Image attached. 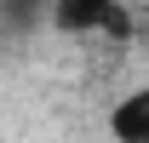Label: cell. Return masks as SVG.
Wrapping results in <instances>:
<instances>
[{"label":"cell","instance_id":"obj_1","mask_svg":"<svg viewBox=\"0 0 149 143\" xmlns=\"http://www.w3.org/2000/svg\"><path fill=\"white\" fill-rule=\"evenodd\" d=\"M46 23L69 40L126 35V6H115V0H46Z\"/></svg>","mask_w":149,"mask_h":143},{"label":"cell","instance_id":"obj_2","mask_svg":"<svg viewBox=\"0 0 149 143\" xmlns=\"http://www.w3.org/2000/svg\"><path fill=\"white\" fill-rule=\"evenodd\" d=\"M109 137L115 143H149V80L126 86L109 103Z\"/></svg>","mask_w":149,"mask_h":143},{"label":"cell","instance_id":"obj_3","mask_svg":"<svg viewBox=\"0 0 149 143\" xmlns=\"http://www.w3.org/2000/svg\"><path fill=\"white\" fill-rule=\"evenodd\" d=\"M115 6H126V12H132V6H138V0H115Z\"/></svg>","mask_w":149,"mask_h":143}]
</instances>
